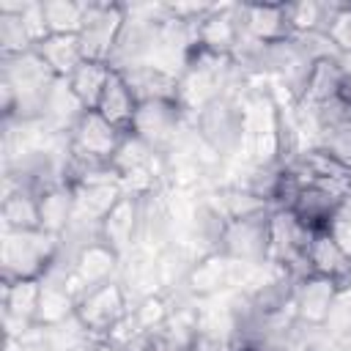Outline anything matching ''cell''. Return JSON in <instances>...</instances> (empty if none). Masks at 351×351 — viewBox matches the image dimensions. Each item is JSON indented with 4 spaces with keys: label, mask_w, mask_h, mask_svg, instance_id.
<instances>
[{
    "label": "cell",
    "mask_w": 351,
    "mask_h": 351,
    "mask_svg": "<svg viewBox=\"0 0 351 351\" xmlns=\"http://www.w3.org/2000/svg\"><path fill=\"white\" fill-rule=\"evenodd\" d=\"M60 241L55 233L36 230H8L3 244L5 282L11 280H41L58 261Z\"/></svg>",
    "instance_id": "1"
},
{
    "label": "cell",
    "mask_w": 351,
    "mask_h": 351,
    "mask_svg": "<svg viewBox=\"0 0 351 351\" xmlns=\"http://www.w3.org/2000/svg\"><path fill=\"white\" fill-rule=\"evenodd\" d=\"M197 132H200V140L219 156H230L241 140H244V132H247V112L244 107L219 93L217 99H211L208 104L200 107V115H197Z\"/></svg>",
    "instance_id": "2"
},
{
    "label": "cell",
    "mask_w": 351,
    "mask_h": 351,
    "mask_svg": "<svg viewBox=\"0 0 351 351\" xmlns=\"http://www.w3.org/2000/svg\"><path fill=\"white\" fill-rule=\"evenodd\" d=\"M74 315L82 324L85 335H96V337H104L107 340L129 318L126 293H123V288L118 282L93 285L85 293H80Z\"/></svg>",
    "instance_id": "3"
},
{
    "label": "cell",
    "mask_w": 351,
    "mask_h": 351,
    "mask_svg": "<svg viewBox=\"0 0 351 351\" xmlns=\"http://www.w3.org/2000/svg\"><path fill=\"white\" fill-rule=\"evenodd\" d=\"M126 25V8L112 3H88L82 27H80V47L85 60L110 63L118 47V38Z\"/></svg>",
    "instance_id": "4"
},
{
    "label": "cell",
    "mask_w": 351,
    "mask_h": 351,
    "mask_svg": "<svg viewBox=\"0 0 351 351\" xmlns=\"http://www.w3.org/2000/svg\"><path fill=\"white\" fill-rule=\"evenodd\" d=\"M244 266L269 261L271 252V214H255L244 219H228L219 250Z\"/></svg>",
    "instance_id": "5"
},
{
    "label": "cell",
    "mask_w": 351,
    "mask_h": 351,
    "mask_svg": "<svg viewBox=\"0 0 351 351\" xmlns=\"http://www.w3.org/2000/svg\"><path fill=\"white\" fill-rule=\"evenodd\" d=\"M346 195L343 189L337 186H329V184H318V181H302V186L296 189L288 211L307 228V230H326L337 214L343 211L346 206Z\"/></svg>",
    "instance_id": "6"
},
{
    "label": "cell",
    "mask_w": 351,
    "mask_h": 351,
    "mask_svg": "<svg viewBox=\"0 0 351 351\" xmlns=\"http://www.w3.org/2000/svg\"><path fill=\"white\" fill-rule=\"evenodd\" d=\"M123 134L126 132H121L118 126H112L101 112L85 110L80 115V121L71 126L69 151L77 154V156H88V159L112 162V154L118 151Z\"/></svg>",
    "instance_id": "7"
},
{
    "label": "cell",
    "mask_w": 351,
    "mask_h": 351,
    "mask_svg": "<svg viewBox=\"0 0 351 351\" xmlns=\"http://www.w3.org/2000/svg\"><path fill=\"white\" fill-rule=\"evenodd\" d=\"M178 118H181V101L178 99H154V101H143L137 107V115L132 121L129 134L145 140L154 151L165 143H170L176 137L178 129Z\"/></svg>",
    "instance_id": "8"
},
{
    "label": "cell",
    "mask_w": 351,
    "mask_h": 351,
    "mask_svg": "<svg viewBox=\"0 0 351 351\" xmlns=\"http://www.w3.org/2000/svg\"><path fill=\"white\" fill-rule=\"evenodd\" d=\"M337 296H340V285L335 280L321 274H304L296 282L293 315L313 326H324L332 307L337 304Z\"/></svg>",
    "instance_id": "9"
},
{
    "label": "cell",
    "mask_w": 351,
    "mask_h": 351,
    "mask_svg": "<svg viewBox=\"0 0 351 351\" xmlns=\"http://www.w3.org/2000/svg\"><path fill=\"white\" fill-rule=\"evenodd\" d=\"M307 269L310 274H321L335 280L337 285L351 277V255L340 247V241L329 230H315L307 250Z\"/></svg>",
    "instance_id": "10"
},
{
    "label": "cell",
    "mask_w": 351,
    "mask_h": 351,
    "mask_svg": "<svg viewBox=\"0 0 351 351\" xmlns=\"http://www.w3.org/2000/svg\"><path fill=\"white\" fill-rule=\"evenodd\" d=\"M33 49H36V55L47 63V69H49L58 80L71 77L74 69L85 60L77 33H49V36L41 38Z\"/></svg>",
    "instance_id": "11"
},
{
    "label": "cell",
    "mask_w": 351,
    "mask_h": 351,
    "mask_svg": "<svg viewBox=\"0 0 351 351\" xmlns=\"http://www.w3.org/2000/svg\"><path fill=\"white\" fill-rule=\"evenodd\" d=\"M137 107H140V101L134 99V93H132V88L126 85L123 74H121L118 69H112V71H110V80H107V85H104V93H101V99H99L96 112H101L112 126H118L121 132L129 134L132 121H134V115H137Z\"/></svg>",
    "instance_id": "12"
},
{
    "label": "cell",
    "mask_w": 351,
    "mask_h": 351,
    "mask_svg": "<svg viewBox=\"0 0 351 351\" xmlns=\"http://www.w3.org/2000/svg\"><path fill=\"white\" fill-rule=\"evenodd\" d=\"M241 25L244 33L269 44V41H282L291 36L288 25V8L285 5H241Z\"/></svg>",
    "instance_id": "13"
},
{
    "label": "cell",
    "mask_w": 351,
    "mask_h": 351,
    "mask_svg": "<svg viewBox=\"0 0 351 351\" xmlns=\"http://www.w3.org/2000/svg\"><path fill=\"white\" fill-rule=\"evenodd\" d=\"M244 263L233 261L225 252H211L208 258H203L192 271H189V288L197 296H211L222 288H228L236 280V271Z\"/></svg>",
    "instance_id": "14"
},
{
    "label": "cell",
    "mask_w": 351,
    "mask_h": 351,
    "mask_svg": "<svg viewBox=\"0 0 351 351\" xmlns=\"http://www.w3.org/2000/svg\"><path fill=\"white\" fill-rule=\"evenodd\" d=\"M74 211H77V197L69 184L52 186L44 195H38V219H41V230L47 233L60 236L74 219Z\"/></svg>",
    "instance_id": "15"
},
{
    "label": "cell",
    "mask_w": 351,
    "mask_h": 351,
    "mask_svg": "<svg viewBox=\"0 0 351 351\" xmlns=\"http://www.w3.org/2000/svg\"><path fill=\"white\" fill-rule=\"evenodd\" d=\"M112 66L110 63H96V60H82L71 77H66L69 90L74 93V99L85 107V110H96L99 99L104 93V85L110 80Z\"/></svg>",
    "instance_id": "16"
},
{
    "label": "cell",
    "mask_w": 351,
    "mask_h": 351,
    "mask_svg": "<svg viewBox=\"0 0 351 351\" xmlns=\"http://www.w3.org/2000/svg\"><path fill=\"white\" fill-rule=\"evenodd\" d=\"M41 302V280H11L5 282V315L22 326L36 324Z\"/></svg>",
    "instance_id": "17"
},
{
    "label": "cell",
    "mask_w": 351,
    "mask_h": 351,
    "mask_svg": "<svg viewBox=\"0 0 351 351\" xmlns=\"http://www.w3.org/2000/svg\"><path fill=\"white\" fill-rule=\"evenodd\" d=\"M3 217L8 230H36L41 228L38 219V197L27 189H16L3 203Z\"/></svg>",
    "instance_id": "18"
},
{
    "label": "cell",
    "mask_w": 351,
    "mask_h": 351,
    "mask_svg": "<svg viewBox=\"0 0 351 351\" xmlns=\"http://www.w3.org/2000/svg\"><path fill=\"white\" fill-rule=\"evenodd\" d=\"M44 22L49 33H80L88 3H66V0H52L41 3Z\"/></svg>",
    "instance_id": "19"
},
{
    "label": "cell",
    "mask_w": 351,
    "mask_h": 351,
    "mask_svg": "<svg viewBox=\"0 0 351 351\" xmlns=\"http://www.w3.org/2000/svg\"><path fill=\"white\" fill-rule=\"evenodd\" d=\"M324 33L329 36L340 58L348 55L351 52V5H332Z\"/></svg>",
    "instance_id": "20"
},
{
    "label": "cell",
    "mask_w": 351,
    "mask_h": 351,
    "mask_svg": "<svg viewBox=\"0 0 351 351\" xmlns=\"http://www.w3.org/2000/svg\"><path fill=\"white\" fill-rule=\"evenodd\" d=\"M241 351H250V348H241Z\"/></svg>",
    "instance_id": "21"
}]
</instances>
